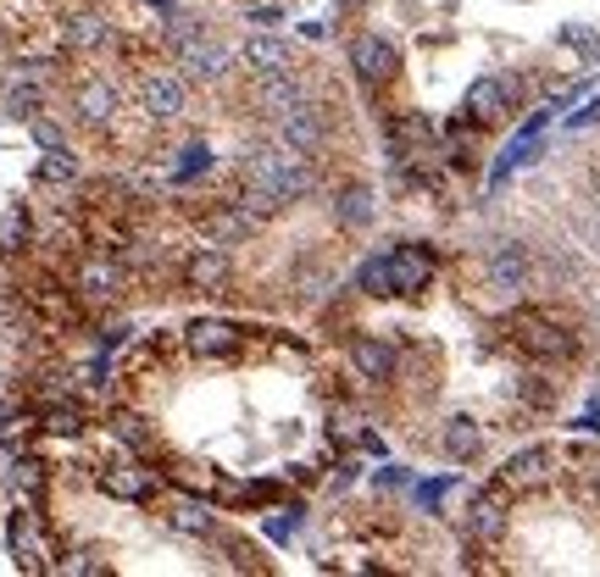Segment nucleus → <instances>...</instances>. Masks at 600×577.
I'll return each instance as SVG.
<instances>
[{
  "label": "nucleus",
  "mask_w": 600,
  "mask_h": 577,
  "mask_svg": "<svg viewBox=\"0 0 600 577\" xmlns=\"http://www.w3.org/2000/svg\"><path fill=\"white\" fill-rule=\"evenodd\" d=\"M128 112L151 123V128H173L183 112H190V78L167 73V62H151L145 73L128 78Z\"/></svg>",
  "instance_id": "obj_1"
},
{
  "label": "nucleus",
  "mask_w": 600,
  "mask_h": 577,
  "mask_svg": "<svg viewBox=\"0 0 600 577\" xmlns=\"http://www.w3.org/2000/svg\"><path fill=\"white\" fill-rule=\"evenodd\" d=\"M128 112V89L112 73H78L67 78V117L89 133H106Z\"/></svg>",
  "instance_id": "obj_2"
},
{
  "label": "nucleus",
  "mask_w": 600,
  "mask_h": 577,
  "mask_svg": "<svg viewBox=\"0 0 600 577\" xmlns=\"http://www.w3.org/2000/svg\"><path fill=\"white\" fill-rule=\"evenodd\" d=\"M506 333L534 361H573L578 356V333L557 311H518V317H506Z\"/></svg>",
  "instance_id": "obj_3"
},
{
  "label": "nucleus",
  "mask_w": 600,
  "mask_h": 577,
  "mask_svg": "<svg viewBox=\"0 0 600 577\" xmlns=\"http://www.w3.org/2000/svg\"><path fill=\"white\" fill-rule=\"evenodd\" d=\"M350 73H356V84H361L367 94L390 89V84L400 78L395 39H384V34H356V39H350Z\"/></svg>",
  "instance_id": "obj_4"
},
{
  "label": "nucleus",
  "mask_w": 600,
  "mask_h": 577,
  "mask_svg": "<svg viewBox=\"0 0 600 577\" xmlns=\"http://www.w3.org/2000/svg\"><path fill=\"white\" fill-rule=\"evenodd\" d=\"M173 62H178V73L190 78V84H228L240 73V51H222V44L212 39V34H201V39H190L183 51H173Z\"/></svg>",
  "instance_id": "obj_5"
},
{
  "label": "nucleus",
  "mask_w": 600,
  "mask_h": 577,
  "mask_svg": "<svg viewBox=\"0 0 600 577\" xmlns=\"http://www.w3.org/2000/svg\"><path fill=\"white\" fill-rule=\"evenodd\" d=\"M279 144H284L290 156H306V162H317L322 151H329V106L301 101L290 117H279Z\"/></svg>",
  "instance_id": "obj_6"
},
{
  "label": "nucleus",
  "mask_w": 600,
  "mask_h": 577,
  "mask_svg": "<svg viewBox=\"0 0 600 577\" xmlns=\"http://www.w3.org/2000/svg\"><path fill=\"white\" fill-rule=\"evenodd\" d=\"M183 288L190 295H212V288H234V256H228V245H212V239H201V245L183 251Z\"/></svg>",
  "instance_id": "obj_7"
},
{
  "label": "nucleus",
  "mask_w": 600,
  "mask_h": 577,
  "mask_svg": "<svg viewBox=\"0 0 600 577\" xmlns=\"http://www.w3.org/2000/svg\"><path fill=\"white\" fill-rule=\"evenodd\" d=\"M7 544H12V555H17L23 572H51V555H62V544L44 539V522H39L28 505H12V516H7Z\"/></svg>",
  "instance_id": "obj_8"
},
{
  "label": "nucleus",
  "mask_w": 600,
  "mask_h": 577,
  "mask_svg": "<svg viewBox=\"0 0 600 577\" xmlns=\"http://www.w3.org/2000/svg\"><path fill=\"white\" fill-rule=\"evenodd\" d=\"M251 339L256 333H245L240 322H222V317H201V322L183 328V345H190V356H201V361H228V356L251 350Z\"/></svg>",
  "instance_id": "obj_9"
},
{
  "label": "nucleus",
  "mask_w": 600,
  "mask_h": 577,
  "mask_svg": "<svg viewBox=\"0 0 600 577\" xmlns=\"http://www.w3.org/2000/svg\"><path fill=\"white\" fill-rule=\"evenodd\" d=\"M484 272H489V288L518 295V288L534 283V256H528L523 239H495V245L484 251Z\"/></svg>",
  "instance_id": "obj_10"
},
{
  "label": "nucleus",
  "mask_w": 600,
  "mask_h": 577,
  "mask_svg": "<svg viewBox=\"0 0 600 577\" xmlns=\"http://www.w3.org/2000/svg\"><path fill=\"white\" fill-rule=\"evenodd\" d=\"M301 101H306V84H301L295 73H279V78H251V89H245V112H251V117H267V123L290 117Z\"/></svg>",
  "instance_id": "obj_11"
},
{
  "label": "nucleus",
  "mask_w": 600,
  "mask_h": 577,
  "mask_svg": "<svg viewBox=\"0 0 600 577\" xmlns=\"http://www.w3.org/2000/svg\"><path fill=\"white\" fill-rule=\"evenodd\" d=\"M518 112V78H506V73H489L468 89V117L473 128H495Z\"/></svg>",
  "instance_id": "obj_12"
},
{
  "label": "nucleus",
  "mask_w": 600,
  "mask_h": 577,
  "mask_svg": "<svg viewBox=\"0 0 600 577\" xmlns=\"http://www.w3.org/2000/svg\"><path fill=\"white\" fill-rule=\"evenodd\" d=\"M240 73L245 78H279V73H295V44L279 39V34H251L240 44Z\"/></svg>",
  "instance_id": "obj_13"
},
{
  "label": "nucleus",
  "mask_w": 600,
  "mask_h": 577,
  "mask_svg": "<svg viewBox=\"0 0 600 577\" xmlns=\"http://www.w3.org/2000/svg\"><path fill=\"white\" fill-rule=\"evenodd\" d=\"M95 484L112 495V500H156V472L128 461V456H112L95 466Z\"/></svg>",
  "instance_id": "obj_14"
},
{
  "label": "nucleus",
  "mask_w": 600,
  "mask_h": 577,
  "mask_svg": "<svg viewBox=\"0 0 600 577\" xmlns=\"http://www.w3.org/2000/svg\"><path fill=\"white\" fill-rule=\"evenodd\" d=\"M345 356H350V372L367 383H395V372H400V350L390 339H373V333H356Z\"/></svg>",
  "instance_id": "obj_15"
},
{
  "label": "nucleus",
  "mask_w": 600,
  "mask_h": 577,
  "mask_svg": "<svg viewBox=\"0 0 600 577\" xmlns=\"http://www.w3.org/2000/svg\"><path fill=\"white\" fill-rule=\"evenodd\" d=\"M461 527H468L473 544H495V539H500V527H506V484H500V477H495L484 495H473V505H468V516H461Z\"/></svg>",
  "instance_id": "obj_16"
},
{
  "label": "nucleus",
  "mask_w": 600,
  "mask_h": 577,
  "mask_svg": "<svg viewBox=\"0 0 600 577\" xmlns=\"http://www.w3.org/2000/svg\"><path fill=\"white\" fill-rule=\"evenodd\" d=\"M429 283H434V251H423V245L390 251V295H418Z\"/></svg>",
  "instance_id": "obj_17"
},
{
  "label": "nucleus",
  "mask_w": 600,
  "mask_h": 577,
  "mask_svg": "<svg viewBox=\"0 0 600 577\" xmlns=\"http://www.w3.org/2000/svg\"><path fill=\"white\" fill-rule=\"evenodd\" d=\"M550 461H557V450L528 445V450H518L512 461H506L495 477L506 484V495H512V489H534V484H545V477H550Z\"/></svg>",
  "instance_id": "obj_18"
},
{
  "label": "nucleus",
  "mask_w": 600,
  "mask_h": 577,
  "mask_svg": "<svg viewBox=\"0 0 600 577\" xmlns=\"http://www.w3.org/2000/svg\"><path fill=\"white\" fill-rule=\"evenodd\" d=\"M373 189L367 183H340L334 189V222L345 228V233H361V228H373Z\"/></svg>",
  "instance_id": "obj_19"
},
{
  "label": "nucleus",
  "mask_w": 600,
  "mask_h": 577,
  "mask_svg": "<svg viewBox=\"0 0 600 577\" xmlns=\"http://www.w3.org/2000/svg\"><path fill=\"white\" fill-rule=\"evenodd\" d=\"M112 439H117V445H128L133 456H156V450H162L156 422H151V416H140V411H112Z\"/></svg>",
  "instance_id": "obj_20"
},
{
  "label": "nucleus",
  "mask_w": 600,
  "mask_h": 577,
  "mask_svg": "<svg viewBox=\"0 0 600 577\" xmlns=\"http://www.w3.org/2000/svg\"><path fill=\"white\" fill-rule=\"evenodd\" d=\"M439 450H445L450 461H478V456H484V427H478L473 416H450L445 433H439Z\"/></svg>",
  "instance_id": "obj_21"
},
{
  "label": "nucleus",
  "mask_w": 600,
  "mask_h": 577,
  "mask_svg": "<svg viewBox=\"0 0 600 577\" xmlns=\"http://www.w3.org/2000/svg\"><path fill=\"white\" fill-rule=\"evenodd\" d=\"M34 245H39V228H34V217H28L23 206L0 217V256H7V261H23Z\"/></svg>",
  "instance_id": "obj_22"
},
{
  "label": "nucleus",
  "mask_w": 600,
  "mask_h": 577,
  "mask_svg": "<svg viewBox=\"0 0 600 577\" xmlns=\"http://www.w3.org/2000/svg\"><path fill=\"white\" fill-rule=\"evenodd\" d=\"M34 178H39L44 189H62V183H78V178H84V162L62 144V151H44V162L34 167Z\"/></svg>",
  "instance_id": "obj_23"
},
{
  "label": "nucleus",
  "mask_w": 600,
  "mask_h": 577,
  "mask_svg": "<svg viewBox=\"0 0 600 577\" xmlns=\"http://www.w3.org/2000/svg\"><path fill=\"white\" fill-rule=\"evenodd\" d=\"M84 406L78 400H67V395H56V400H44V427L51 433H62V439H73V433H84Z\"/></svg>",
  "instance_id": "obj_24"
},
{
  "label": "nucleus",
  "mask_w": 600,
  "mask_h": 577,
  "mask_svg": "<svg viewBox=\"0 0 600 577\" xmlns=\"http://www.w3.org/2000/svg\"><path fill=\"white\" fill-rule=\"evenodd\" d=\"M28 133L44 144V151H62V144H67V128H62L56 117H44V112H39V117H28Z\"/></svg>",
  "instance_id": "obj_25"
},
{
  "label": "nucleus",
  "mask_w": 600,
  "mask_h": 577,
  "mask_svg": "<svg viewBox=\"0 0 600 577\" xmlns=\"http://www.w3.org/2000/svg\"><path fill=\"white\" fill-rule=\"evenodd\" d=\"M562 44H573V51H578L584 62H595V56H600V39H595V28H578V23H567V28H562Z\"/></svg>",
  "instance_id": "obj_26"
},
{
  "label": "nucleus",
  "mask_w": 600,
  "mask_h": 577,
  "mask_svg": "<svg viewBox=\"0 0 600 577\" xmlns=\"http://www.w3.org/2000/svg\"><path fill=\"white\" fill-rule=\"evenodd\" d=\"M406 484H411V477H406L400 466H384V472H379V489H406Z\"/></svg>",
  "instance_id": "obj_27"
},
{
  "label": "nucleus",
  "mask_w": 600,
  "mask_h": 577,
  "mask_svg": "<svg viewBox=\"0 0 600 577\" xmlns=\"http://www.w3.org/2000/svg\"><path fill=\"white\" fill-rule=\"evenodd\" d=\"M589 123H600V101H589V106H584V112H578L567 128H589Z\"/></svg>",
  "instance_id": "obj_28"
},
{
  "label": "nucleus",
  "mask_w": 600,
  "mask_h": 577,
  "mask_svg": "<svg viewBox=\"0 0 600 577\" xmlns=\"http://www.w3.org/2000/svg\"><path fill=\"white\" fill-rule=\"evenodd\" d=\"M589 189H595V201H600V167H595V172H589Z\"/></svg>",
  "instance_id": "obj_29"
},
{
  "label": "nucleus",
  "mask_w": 600,
  "mask_h": 577,
  "mask_svg": "<svg viewBox=\"0 0 600 577\" xmlns=\"http://www.w3.org/2000/svg\"><path fill=\"white\" fill-rule=\"evenodd\" d=\"M340 7H345V12H361V7H367V0H340Z\"/></svg>",
  "instance_id": "obj_30"
},
{
  "label": "nucleus",
  "mask_w": 600,
  "mask_h": 577,
  "mask_svg": "<svg viewBox=\"0 0 600 577\" xmlns=\"http://www.w3.org/2000/svg\"><path fill=\"white\" fill-rule=\"evenodd\" d=\"M595 251H600V222H595Z\"/></svg>",
  "instance_id": "obj_31"
},
{
  "label": "nucleus",
  "mask_w": 600,
  "mask_h": 577,
  "mask_svg": "<svg viewBox=\"0 0 600 577\" xmlns=\"http://www.w3.org/2000/svg\"><path fill=\"white\" fill-rule=\"evenodd\" d=\"M240 7H251V0H240Z\"/></svg>",
  "instance_id": "obj_32"
}]
</instances>
